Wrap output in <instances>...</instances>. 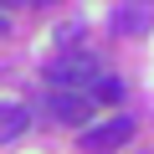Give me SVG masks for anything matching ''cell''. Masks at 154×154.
I'll list each match as a JSON object with an SVG mask.
<instances>
[{
	"label": "cell",
	"instance_id": "cell-5",
	"mask_svg": "<svg viewBox=\"0 0 154 154\" xmlns=\"http://www.w3.org/2000/svg\"><path fill=\"white\" fill-rule=\"evenodd\" d=\"M26 123H31V113H26L21 103H0V144L21 139V134H26Z\"/></svg>",
	"mask_w": 154,
	"mask_h": 154
},
{
	"label": "cell",
	"instance_id": "cell-3",
	"mask_svg": "<svg viewBox=\"0 0 154 154\" xmlns=\"http://www.w3.org/2000/svg\"><path fill=\"white\" fill-rule=\"evenodd\" d=\"M46 103H51V118H57V123H82V118L93 113V93H67V88H57Z\"/></svg>",
	"mask_w": 154,
	"mask_h": 154
},
{
	"label": "cell",
	"instance_id": "cell-2",
	"mask_svg": "<svg viewBox=\"0 0 154 154\" xmlns=\"http://www.w3.org/2000/svg\"><path fill=\"white\" fill-rule=\"evenodd\" d=\"M134 139V118H108V123H98V128H88L82 134V149H93V154H108V149H118V144H128Z\"/></svg>",
	"mask_w": 154,
	"mask_h": 154
},
{
	"label": "cell",
	"instance_id": "cell-7",
	"mask_svg": "<svg viewBox=\"0 0 154 154\" xmlns=\"http://www.w3.org/2000/svg\"><path fill=\"white\" fill-rule=\"evenodd\" d=\"M0 31H5V21H0Z\"/></svg>",
	"mask_w": 154,
	"mask_h": 154
},
{
	"label": "cell",
	"instance_id": "cell-6",
	"mask_svg": "<svg viewBox=\"0 0 154 154\" xmlns=\"http://www.w3.org/2000/svg\"><path fill=\"white\" fill-rule=\"evenodd\" d=\"M123 93V82H118V77H103V82L93 88V103H108V98H118Z\"/></svg>",
	"mask_w": 154,
	"mask_h": 154
},
{
	"label": "cell",
	"instance_id": "cell-1",
	"mask_svg": "<svg viewBox=\"0 0 154 154\" xmlns=\"http://www.w3.org/2000/svg\"><path fill=\"white\" fill-rule=\"evenodd\" d=\"M46 77H51L57 88H67V93H93L103 82V67H98L93 51H67V57H57L46 67Z\"/></svg>",
	"mask_w": 154,
	"mask_h": 154
},
{
	"label": "cell",
	"instance_id": "cell-4",
	"mask_svg": "<svg viewBox=\"0 0 154 154\" xmlns=\"http://www.w3.org/2000/svg\"><path fill=\"white\" fill-rule=\"evenodd\" d=\"M149 21H154V16H149L144 5H118V11H113V31H118V36H144Z\"/></svg>",
	"mask_w": 154,
	"mask_h": 154
}]
</instances>
